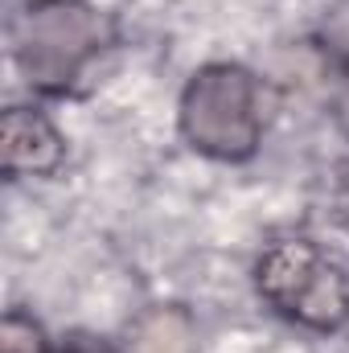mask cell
<instances>
[{"label":"cell","mask_w":349,"mask_h":353,"mask_svg":"<svg viewBox=\"0 0 349 353\" xmlns=\"http://www.w3.org/2000/svg\"><path fill=\"white\" fill-rule=\"evenodd\" d=\"M259 296L288 321L337 333L349 325V263L308 234L271 239L255 259Z\"/></svg>","instance_id":"6da1fadb"},{"label":"cell","mask_w":349,"mask_h":353,"mask_svg":"<svg viewBox=\"0 0 349 353\" xmlns=\"http://www.w3.org/2000/svg\"><path fill=\"white\" fill-rule=\"evenodd\" d=\"M181 136L210 161H247L263 140L259 83L251 70L214 62L201 66L181 94Z\"/></svg>","instance_id":"7a4b0ae2"},{"label":"cell","mask_w":349,"mask_h":353,"mask_svg":"<svg viewBox=\"0 0 349 353\" xmlns=\"http://www.w3.org/2000/svg\"><path fill=\"white\" fill-rule=\"evenodd\" d=\"M111 25L83 0H33L17 21V66L33 90H66L107 46Z\"/></svg>","instance_id":"3957f363"},{"label":"cell","mask_w":349,"mask_h":353,"mask_svg":"<svg viewBox=\"0 0 349 353\" xmlns=\"http://www.w3.org/2000/svg\"><path fill=\"white\" fill-rule=\"evenodd\" d=\"M66 161L62 132L29 107H8L0 119V165L8 176H50Z\"/></svg>","instance_id":"277c9868"},{"label":"cell","mask_w":349,"mask_h":353,"mask_svg":"<svg viewBox=\"0 0 349 353\" xmlns=\"http://www.w3.org/2000/svg\"><path fill=\"white\" fill-rule=\"evenodd\" d=\"M189 345H193V321L177 308H157L136 325L128 353H189Z\"/></svg>","instance_id":"5b68a950"},{"label":"cell","mask_w":349,"mask_h":353,"mask_svg":"<svg viewBox=\"0 0 349 353\" xmlns=\"http://www.w3.org/2000/svg\"><path fill=\"white\" fill-rule=\"evenodd\" d=\"M0 353H50V341L33 316L8 312L0 321Z\"/></svg>","instance_id":"8992f818"},{"label":"cell","mask_w":349,"mask_h":353,"mask_svg":"<svg viewBox=\"0 0 349 353\" xmlns=\"http://www.w3.org/2000/svg\"><path fill=\"white\" fill-rule=\"evenodd\" d=\"M337 123L349 136V62H346V70H341V87H337Z\"/></svg>","instance_id":"52a82bcc"}]
</instances>
